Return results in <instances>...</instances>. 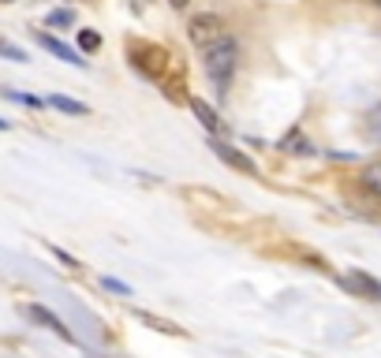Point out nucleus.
Listing matches in <instances>:
<instances>
[{
  "mask_svg": "<svg viewBox=\"0 0 381 358\" xmlns=\"http://www.w3.org/2000/svg\"><path fill=\"white\" fill-rule=\"evenodd\" d=\"M236 60H239V45L232 34H221L217 41H210V45L202 49V64H206V75L217 82V90L224 94L228 79L236 75Z\"/></svg>",
  "mask_w": 381,
  "mask_h": 358,
  "instance_id": "nucleus-1",
  "label": "nucleus"
},
{
  "mask_svg": "<svg viewBox=\"0 0 381 358\" xmlns=\"http://www.w3.org/2000/svg\"><path fill=\"white\" fill-rule=\"evenodd\" d=\"M210 149H213V154H217V157H221V161H224V165H228V168H236V172H243V176H258V165H254V161H250V157L243 154V149H236V146H228V142H224V138H210Z\"/></svg>",
  "mask_w": 381,
  "mask_h": 358,
  "instance_id": "nucleus-2",
  "label": "nucleus"
},
{
  "mask_svg": "<svg viewBox=\"0 0 381 358\" xmlns=\"http://www.w3.org/2000/svg\"><path fill=\"white\" fill-rule=\"evenodd\" d=\"M187 34H191V41H194L199 49H206L210 41H217V38L224 34V23H221L217 15H206V12H202V15H194L191 23H187Z\"/></svg>",
  "mask_w": 381,
  "mask_h": 358,
  "instance_id": "nucleus-3",
  "label": "nucleus"
},
{
  "mask_svg": "<svg viewBox=\"0 0 381 358\" xmlns=\"http://www.w3.org/2000/svg\"><path fill=\"white\" fill-rule=\"evenodd\" d=\"M340 284L347 291H355V299H370V302H381V280H374L366 269H352Z\"/></svg>",
  "mask_w": 381,
  "mask_h": 358,
  "instance_id": "nucleus-4",
  "label": "nucleus"
},
{
  "mask_svg": "<svg viewBox=\"0 0 381 358\" xmlns=\"http://www.w3.org/2000/svg\"><path fill=\"white\" fill-rule=\"evenodd\" d=\"M23 313H27V318L30 321H34V325H41V329H49V332H57L60 336V340H75V336H71V329H68V325H64L60 318H57V313H52V310H45V306H38V302H27V306H23Z\"/></svg>",
  "mask_w": 381,
  "mask_h": 358,
  "instance_id": "nucleus-5",
  "label": "nucleus"
},
{
  "mask_svg": "<svg viewBox=\"0 0 381 358\" xmlns=\"http://www.w3.org/2000/svg\"><path fill=\"white\" fill-rule=\"evenodd\" d=\"M191 112H194V119H199V124L206 127V135H210V138H224V135H228L224 119L217 116V108L206 105L202 97H191Z\"/></svg>",
  "mask_w": 381,
  "mask_h": 358,
  "instance_id": "nucleus-6",
  "label": "nucleus"
},
{
  "mask_svg": "<svg viewBox=\"0 0 381 358\" xmlns=\"http://www.w3.org/2000/svg\"><path fill=\"white\" fill-rule=\"evenodd\" d=\"M34 38H38V45H41V49H49L52 57H60L64 64H75V68H86V60H82V57H79V52H75L71 45H64L60 38H52V34H45V30H38Z\"/></svg>",
  "mask_w": 381,
  "mask_h": 358,
  "instance_id": "nucleus-7",
  "label": "nucleus"
},
{
  "mask_svg": "<svg viewBox=\"0 0 381 358\" xmlns=\"http://www.w3.org/2000/svg\"><path fill=\"white\" fill-rule=\"evenodd\" d=\"M131 57H135V68L146 71L150 79H157L161 68H165V52H161L157 45H146L143 52H138V45H131Z\"/></svg>",
  "mask_w": 381,
  "mask_h": 358,
  "instance_id": "nucleus-8",
  "label": "nucleus"
},
{
  "mask_svg": "<svg viewBox=\"0 0 381 358\" xmlns=\"http://www.w3.org/2000/svg\"><path fill=\"white\" fill-rule=\"evenodd\" d=\"M359 187L366 194H374V198H381V161H374V165H366L359 172Z\"/></svg>",
  "mask_w": 381,
  "mask_h": 358,
  "instance_id": "nucleus-9",
  "label": "nucleus"
},
{
  "mask_svg": "<svg viewBox=\"0 0 381 358\" xmlns=\"http://www.w3.org/2000/svg\"><path fill=\"white\" fill-rule=\"evenodd\" d=\"M310 142H307V135L303 131H288L285 138H280V154H296V157H307L310 154Z\"/></svg>",
  "mask_w": 381,
  "mask_h": 358,
  "instance_id": "nucleus-10",
  "label": "nucleus"
},
{
  "mask_svg": "<svg viewBox=\"0 0 381 358\" xmlns=\"http://www.w3.org/2000/svg\"><path fill=\"white\" fill-rule=\"evenodd\" d=\"M45 105H52V108H57V112H64V116H86V112H90L82 101H75V97H64V94L45 97Z\"/></svg>",
  "mask_w": 381,
  "mask_h": 358,
  "instance_id": "nucleus-11",
  "label": "nucleus"
},
{
  "mask_svg": "<svg viewBox=\"0 0 381 358\" xmlns=\"http://www.w3.org/2000/svg\"><path fill=\"white\" fill-rule=\"evenodd\" d=\"M138 318H143L150 329H157V332H165V336H183V329H180L176 321H165V318H157V313H146V310H143Z\"/></svg>",
  "mask_w": 381,
  "mask_h": 358,
  "instance_id": "nucleus-12",
  "label": "nucleus"
},
{
  "mask_svg": "<svg viewBox=\"0 0 381 358\" xmlns=\"http://www.w3.org/2000/svg\"><path fill=\"white\" fill-rule=\"evenodd\" d=\"M49 27H75V12H71V8H52V12H49Z\"/></svg>",
  "mask_w": 381,
  "mask_h": 358,
  "instance_id": "nucleus-13",
  "label": "nucleus"
},
{
  "mask_svg": "<svg viewBox=\"0 0 381 358\" xmlns=\"http://www.w3.org/2000/svg\"><path fill=\"white\" fill-rule=\"evenodd\" d=\"M79 49L82 52H97L101 49V34H97V30H79Z\"/></svg>",
  "mask_w": 381,
  "mask_h": 358,
  "instance_id": "nucleus-14",
  "label": "nucleus"
},
{
  "mask_svg": "<svg viewBox=\"0 0 381 358\" xmlns=\"http://www.w3.org/2000/svg\"><path fill=\"white\" fill-rule=\"evenodd\" d=\"M4 97L8 101H19V105H27V108H41L45 101L41 97H30V94H19V90H4Z\"/></svg>",
  "mask_w": 381,
  "mask_h": 358,
  "instance_id": "nucleus-15",
  "label": "nucleus"
},
{
  "mask_svg": "<svg viewBox=\"0 0 381 358\" xmlns=\"http://www.w3.org/2000/svg\"><path fill=\"white\" fill-rule=\"evenodd\" d=\"M0 57H8V60H15V64H27V52L12 45V41H0Z\"/></svg>",
  "mask_w": 381,
  "mask_h": 358,
  "instance_id": "nucleus-16",
  "label": "nucleus"
},
{
  "mask_svg": "<svg viewBox=\"0 0 381 358\" xmlns=\"http://www.w3.org/2000/svg\"><path fill=\"white\" fill-rule=\"evenodd\" d=\"M101 288H108V291H116V295H131V288H127L124 280H116V276H101Z\"/></svg>",
  "mask_w": 381,
  "mask_h": 358,
  "instance_id": "nucleus-17",
  "label": "nucleus"
},
{
  "mask_svg": "<svg viewBox=\"0 0 381 358\" xmlns=\"http://www.w3.org/2000/svg\"><path fill=\"white\" fill-rule=\"evenodd\" d=\"M168 4H172V8H187L191 0H168Z\"/></svg>",
  "mask_w": 381,
  "mask_h": 358,
  "instance_id": "nucleus-18",
  "label": "nucleus"
},
{
  "mask_svg": "<svg viewBox=\"0 0 381 358\" xmlns=\"http://www.w3.org/2000/svg\"><path fill=\"white\" fill-rule=\"evenodd\" d=\"M0 131H12V124H8V119H0Z\"/></svg>",
  "mask_w": 381,
  "mask_h": 358,
  "instance_id": "nucleus-19",
  "label": "nucleus"
},
{
  "mask_svg": "<svg viewBox=\"0 0 381 358\" xmlns=\"http://www.w3.org/2000/svg\"><path fill=\"white\" fill-rule=\"evenodd\" d=\"M0 4H15V0H0Z\"/></svg>",
  "mask_w": 381,
  "mask_h": 358,
  "instance_id": "nucleus-20",
  "label": "nucleus"
},
{
  "mask_svg": "<svg viewBox=\"0 0 381 358\" xmlns=\"http://www.w3.org/2000/svg\"><path fill=\"white\" fill-rule=\"evenodd\" d=\"M374 4H378V8H381V0H374Z\"/></svg>",
  "mask_w": 381,
  "mask_h": 358,
  "instance_id": "nucleus-21",
  "label": "nucleus"
}]
</instances>
